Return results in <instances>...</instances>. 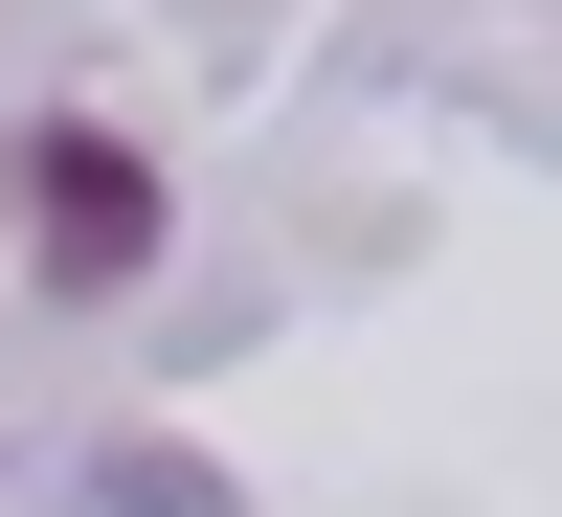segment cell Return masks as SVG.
I'll list each match as a JSON object with an SVG mask.
<instances>
[{
    "label": "cell",
    "mask_w": 562,
    "mask_h": 517,
    "mask_svg": "<svg viewBox=\"0 0 562 517\" xmlns=\"http://www.w3.org/2000/svg\"><path fill=\"white\" fill-rule=\"evenodd\" d=\"M23 270L45 293H135V270H158V158H135V135H23Z\"/></svg>",
    "instance_id": "obj_1"
}]
</instances>
